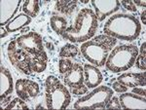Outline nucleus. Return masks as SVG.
I'll list each match as a JSON object with an SVG mask.
<instances>
[{"label": "nucleus", "instance_id": "obj_6", "mask_svg": "<svg viewBox=\"0 0 146 110\" xmlns=\"http://www.w3.org/2000/svg\"><path fill=\"white\" fill-rule=\"evenodd\" d=\"M113 95L111 88L101 86L75 102V109H104L106 102Z\"/></svg>", "mask_w": 146, "mask_h": 110}, {"label": "nucleus", "instance_id": "obj_20", "mask_svg": "<svg viewBox=\"0 0 146 110\" xmlns=\"http://www.w3.org/2000/svg\"><path fill=\"white\" fill-rule=\"evenodd\" d=\"M77 0H60L56 3V10L62 14L70 15L77 7Z\"/></svg>", "mask_w": 146, "mask_h": 110}, {"label": "nucleus", "instance_id": "obj_25", "mask_svg": "<svg viewBox=\"0 0 146 110\" xmlns=\"http://www.w3.org/2000/svg\"><path fill=\"white\" fill-rule=\"evenodd\" d=\"M73 62L68 58H62L60 60V64H58V68H60V74H65L66 72L72 67Z\"/></svg>", "mask_w": 146, "mask_h": 110}, {"label": "nucleus", "instance_id": "obj_3", "mask_svg": "<svg viewBox=\"0 0 146 110\" xmlns=\"http://www.w3.org/2000/svg\"><path fill=\"white\" fill-rule=\"evenodd\" d=\"M117 40L106 34L95 37L81 45V53L84 58L96 67L104 66L110 51L116 45Z\"/></svg>", "mask_w": 146, "mask_h": 110}, {"label": "nucleus", "instance_id": "obj_1", "mask_svg": "<svg viewBox=\"0 0 146 110\" xmlns=\"http://www.w3.org/2000/svg\"><path fill=\"white\" fill-rule=\"evenodd\" d=\"M104 34L115 39L133 41L138 37L141 25L135 16L129 14H117L112 16L103 27Z\"/></svg>", "mask_w": 146, "mask_h": 110}, {"label": "nucleus", "instance_id": "obj_28", "mask_svg": "<svg viewBox=\"0 0 146 110\" xmlns=\"http://www.w3.org/2000/svg\"><path fill=\"white\" fill-rule=\"evenodd\" d=\"M112 89L114 91H116L117 93H126L128 91V87L124 86L123 84H121L120 82H113L112 84Z\"/></svg>", "mask_w": 146, "mask_h": 110}, {"label": "nucleus", "instance_id": "obj_32", "mask_svg": "<svg viewBox=\"0 0 146 110\" xmlns=\"http://www.w3.org/2000/svg\"><path fill=\"white\" fill-rule=\"evenodd\" d=\"M1 32H2V33H1V38H3L4 36H6V35H7V32L3 28H1Z\"/></svg>", "mask_w": 146, "mask_h": 110}, {"label": "nucleus", "instance_id": "obj_13", "mask_svg": "<svg viewBox=\"0 0 146 110\" xmlns=\"http://www.w3.org/2000/svg\"><path fill=\"white\" fill-rule=\"evenodd\" d=\"M21 0H1L0 2V25H4L9 23L19 10Z\"/></svg>", "mask_w": 146, "mask_h": 110}, {"label": "nucleus", "instance_id": "obj_31", "mask_svg": "<svg viewBox=\"0 0 146 110\" xmlns=\"http://www.w3.org/2000/svg\"><path fill=\"white\" fill-rule=\"evenodd\" d=\"M145 14H146V12H145V11H143V12H142V14H141V20H142V22H143V25H145V23H146V21H145Z\"/></svg>", "mask_w": 146, "mask_h": 110}, {"label": "nucleus", "instance_id": "obj_12", "mask_svg": "<svg viewBox=\"0 0 146 110\" xmlns=\"http://www.w3.org/2000/svg\"><path fill=\"white\" fill-rule=\"evenodd\" d=\"M13 93V78L11 72L2 65L0 67V102L1 105L10 100Z\"/></svg>", "mask_w": 146, "mask_h": 110}, {"label": "nucleus", "instance_id": "obj_33", "mask_svg": "<svg viewBox=\"0 0 146 110\" xmlns=\"http://www.w3.org/2000/svg\"><path fill=\"white\" fill-rule=\"evenodd\" d=\"M82 3H84V4L88 3V0H82Z\"/></svg>", "mask_w": 146, "mask_h": 110}, {"label": "nucleus", "instance_id": "obj_4", "mask_svg": "<svg viewBox=\"0 0 146 110\" xmlns=\"http://www.w3.org/2000/svg\"><path fill=\"white\" fill-rule=\"evenodd\" d=\"M138 49L135 45H120L114 48L108 56L105 66L113 73L126 71L135 64Z\"/></svg>", "mask_w": 146, "mask_h": 110}, {"label": "nucleus", "instance_id": "obj_5", "mask_svg": "<svg viewBox=\"0 0 146 110\" xmlns=\"http://www.w3.org/2000/svg\"><path fill=\"white\" fill-rule=\"evenodd\" d=\"M46 103L49 109H65L70 103L71 95L56 77L49 76L45 82Z\"/></svg>", "mask_w": 146, "mask_h": 110}, {"label": "nucleus", "instance_id": "obj_15", "mask_svg": "<svg viewBox=\"0 0 146 110\" xmlns=\"http://www.w3.org/2000/svg\"><path fill=\"white\" fill-rule=\"evenodd\" d=\"M145 76V72H140V73L128 72V73H123L122 75H120L117 78V81L128 88L144 87L146 84Z\"/></svg>", "mask_w": 146, "mask_h": 110}, {"label": "nucleus", "instance_id": "obj_17", "mask_svg": "<svg viewBox=\"0 0 146 110\" xmlns=\"http://www.w3.org/2000/svg\"><path fill=\"white\" fill-rule=\"evenodd\" d=\"M47 62H48V56L45 51L40 52L36 55H32L31 60H30V66L32 71L36 73L43 72L47 67Z\"/></svg>", "mask_w": 146, "mask_h": 110}, {"label": "nucleus", "instance_id": "obj_11", "mask_svg": "<svg viewBox=\"0 0 146 110\" xmlns=\"http://www.w3.org/2000/svg\"><path fill=\"white\" fill-rule=\"evenodd\" d=\"M15 87L19 97L23 100L37 97L40 91L38 84L29 79H18Z\"/></svg>", "mask_w": 146, "mask_h": 110}, {"label": "nucleus", "instance_id": "obj_30", "mask_svg": "<svg viewBox=\"0 0 146 110\" xmlns=\"http://www.w3.org/2000/svg\"><path fill=\"white\" fill-rule=\"evenodd\" d=\"M133 4L136 6H141V7H145L146 6V2L145 0H133Z\"/></svg>", "mask_w": 146, "mask_h": 110}, {"label": "nucleus", "instance_id": "obj_16", "mask_svg": "<svg viewBox=\"0 0 146 110\" xmlns=\"http://www.w3.org/2000/svg\"><path fill=\"white\" fill-rule=\"evenodd\" d=\"M85 85L88 88H96L102 82V74L96 66L91 64L84 65Z\"/></svg>", "mask_w": 146, "mask_h": 110}, {"label": "nucleus", "instance_id": "obj_10", "mask_svg": "<svg viewBox=\"0 0 146 110\" xmlns=\"http://www.w3.org/2000/svg\"><path fill=\"white\" fill-rule=\"evenodd\" d=\"M92 5L96 10L98 21L102 22L107 16L119 10L120 2L118 0H92Z\"/></svg>", "mask_w": 146, "mask_h": 110}, {"label": "nucleus", "instance_id": "obj_2", "mask_svg": "<svg viewBox=\"0 0 146 110\" xmlns=\"http://www.w3.org/2000/svg\"><path fill=\"white\" fill-rule=\"evenodd\" d=\"M98 27V18L96 14L91 9L84 8L78 13L74 25L67 27L62 36L75 43L86 42L96 34Z\"/></svg>", "mask_w": 146, "mask_h": 110}, {"label": "nucleus", "instance_id": "obj_26", "mask_svg": "<svg viewBox=\"0 0 146 110\" xmlns=\"http://www.w3.org/2000/svg\"><path fill=\"white\" fill-rule=\"evenodd\" d=\"M104 109H122V106L120 104V100L118 97H110L109 100L105 104Z\"/></svg>", "mask_w": 146, "mask_h": 110}, {"label": "nucleus", "instance_id": "obj_19", "mask_svg": "<svg viewBox=\"0 0 146 110\" xmlns=\"http://www.w3.org/2000/svg\"><path fill=\"white\" fill-rule=\"evenodd\" d=\"M51 27L58 35H63L67 28V21L65 18L54 15L50 20Z\"/></svg>", "mask_w": 146, "mask_h": 110}, {"label": "nucleus", "instance_id": "obj_23", "mask_svg": "<svg viewBox=\"0 0 146 110\" xmlns=\"http://www.w3.org/2000/svg\"><path fill=\"white\" fill-rule=\"evenodd\" d=\"M135 64L137 68L143 70V71L146 69V43L145 42H143L142 45L140 47V53H139V55L136 56Z\"/></svg>", "mask_w": 146, "mask_h": 110}, {"label": "nucleus", "instance_id": "obj_9", "mask_svg": "<svg viewBox=\"0 0 146 110\" xmlns=\"http://www.w3.org/2000/svg\"><path fill=\"white\" fill-rule=\"evenodd\" d=\"M17 44L29 55H36L40 52H43V39L42 36L37 32L30 31L27 34L22 35L17 38Z\"/></svg>", "mask_w": 146, "mask_h": 110}, {"label": "nucleus", "instance_id": "obj_7", "mask_svg": "<svg viewBox=\"0 0 146 110\" xmlns=\"http://www.w3.org/2000/svg\"><path fill=\"white\" fill-rule=\"evenodd\" d=\"M7 53H8V58L11 64L22 73L30 75L33 72L30 66L31 55H29L27 51L19 47L17 41H12L9 43Z\"/></svg>", "mask_w": 146, "mask_h": 110}, {"label": "nucleus", "instance_id": "obj_18", "mask_svg": "<svg viewBox=\"0 0 146 110\" xmlns=\"http://www.w3.org/2000/svg\"><path fill=\"white\" fill-rule=\"evenodd\" d=\"M30 23H31V18L28 17L25 14H19L17 17L8 23V25H6V29L8 32H15L27 27Z\"/></svg>", "mask_w": 146, "mask_h": 110}, {"label": "nucleus", "instance_id": "obj_27", "mask_svg": "<svg viewBox=\"0 0 146 110\" xmlns=\"http://www.w3.org/2000/svg\"><path fill=\"white\" fill-rule=\"evenodd\" d=\"M121 4L123 5L125 9H127L128 11H131V12H136V6L133 4V0H122Z\"/></svg>", "mask_w": 146, "mask_h": 110}, {"label": "nucleus", "instance_id": "obj_24", "mask_svg": "<svg viewBox=\"0 0 146 110\" xmlns=\"http://www.w3.org/2000/svg\"><path fill=\"white\" fill-rule=\"evenodd\" d=\"M6 109H28V106L25 102V100L22 99L21 97H16L12 100L11 102H9L8 105L5 106Z\"/></svg>", "mask_w": 146, "mask_h": 110}, {"label": "nucleus", "instance_id": "obj_14", "mask_svg": "<svg viewBox=\"0 0 146 110\" xmlns=\"http://www.w3.org/2000/svg\"><path fill=\"white\" fill-rule=\"evenodd\" d=\"M120 104L123 109H143L146 108V99L133 93H126L120 95Z\"/></svg>", "mask_w": 146, "mask_h": 110}, {"label": "nucleus", "instance_id": "obj_8", "mask_svg": "<svg viewBox=\"0 0 146 110\" xmlns=\"http://www.w3.org/2000/svg\"><path fill=\"white\" fill-rule=\"evenodd\" d=\"M63 81L74 95H81L88 92V87L84 84V68L80 64H73L71 68L63 75Z\"/></svg>", "mask_w": 146, "mask_h": 110}, {"label": "nucleus", "instance_id": "obj_22", "mask_svg": "<svg viewBox=\"0 0 146 110\" xmlns=\"http://www.w3.org/2000/svg\"><path fill=\"white\" fill-rule=\"evenodd\" d=\"M79 53V50L76 46L72 44H66L60 49V58H75Z\"/></svg>", "mask_w": 146, "mask_h": 110}, {"label": "nucleus", "instance_id": "obj_21", "mask_svg": "<svg viewBox=\"0 0 146 110\" xmlns=\"http://www.w3.org/2000/svg\"><path fill=\"white\" fill-rule=\"evenodd\" d=\"M38 0H27L23 5V11L25 15L30 18H35L39 13Z\"/></svg>", "mask_w": 146, "mask_h": 110}, {"label": "nucleus", "instance_id": "obj_29", "mask_svg": "<svg viewBox=\"0 0 146 110\" xmlns=\"http://www.w3.org/2000/svg\"><path fill=\"white\" fill-rule=\"evenodd\" d=\"M133 93L135 95H138L140 97H145V89L144 88H133Z\"/></svg>", "mask_w": 146, "mask_h": 110}]
</instances>
